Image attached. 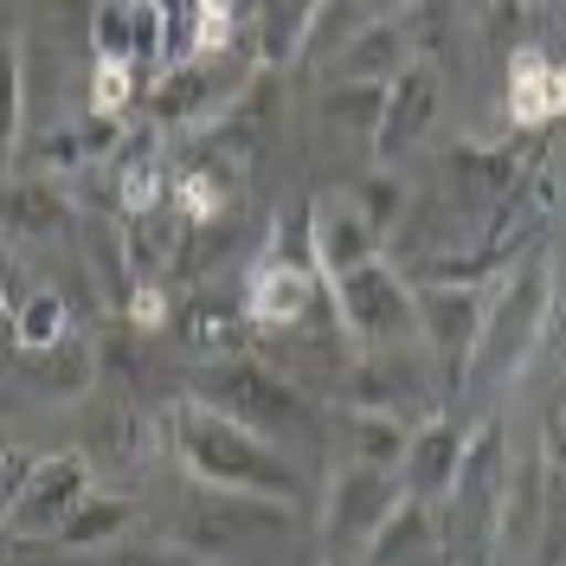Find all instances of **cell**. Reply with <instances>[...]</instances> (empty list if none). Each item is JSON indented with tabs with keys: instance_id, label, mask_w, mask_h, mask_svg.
Returning <instances> with one entry per match:
<instances>
[{
	"instance_id": "6da1fadb",
	"label": "cell",
	"mask_w": 566,
	"mask_h": 566,
	"mask_svg": "<svg viewBox=\"0 0 566 566\" xmlns=\"http://www.w3.org/2000/svg\"><path fill=\"white\" fill-rule=\"evenodd\" d=\"M168 451H175V463L200 490L258 495V502H283V509L310 502V476H303V463L290 458L283 444L219 419V412L193 406V399H180L168 412Z\"/></svg>"
},
{
	"instance_id": "7a4b0ae2",
	"label": "cell",
	"mask_w": 566,
	"mask_h": 566,
	"mask_svg": "<svg viewBox=\"0 0 566 566\" xmlns=\"http://www.w3.org/2000/svg\"><path fill=\"white\" fill-rule=\"evenodd\" d=\"M187 399L219 412V419L245 424V431H258V438H271V444H283L290 458L303 444H322V399L303 392L290 374H277L271 360L212 354L207 367L187 374Z\"/></svg>"
},
{
	"instance_id": "3957f363",
	"label": "cell",
	"mask_w": 566,
	"mask_h": 566,
	"mask_svg": "<svg viewBox=\"0 0 566 566\" xmlns=\"http://www.w3.org/2000/svg\"><path fill=\"white\" fill-rule=\"evenodd\" d=\"M547 328H554V264H547V251H534L528 264L502 271L495 296H483L476 348H470V367H463L458 392H502V387H515V374L541 354Z\"/></svg>"
},
{
	"instance_id": "277c9868",
	"label": "cell",
	"mask_w": 566,
	"mask_h": 566,
	"mask_svg": "<svg viewBox=\"0 0 566 566\" xmlns=\"http://www.w3.org/2000/svg\"><path fill=\"white\" fill-rule=\"evenodd\" d=\"M335 328L360 348H419V316H412V283L387 258H367L342 277H328Z\"/></svg>"
},
{
	"instance_id": "5b68a950",
	"label": "cell",
	"mask_w": 566,
	"mask_h": 566,
	"mask_svg": "<svg viewBox=\"0 0 566 566\" xmlns=\"http://www.w3.org/2000/svg\"><path fill=\"white\" fill-rule=\"evenodd\" d=\"M91 490V458L84 451H52V458H27V476L0 515V541L7 547H45L52 528L77 509V495Z\"/></svg>"
},
{
	"instance_id": "8992f818",
	"label": "cell",
	"mask_w": 566,
	"mask_h": 566,
	"mask_svg": "<svg viewBox=\"0 0 566 566\" xmlns=\"http://www.w3.org/2000/svg\"><path fill=\"white\" fill-rule=\"evenodd\" d=\"M399 476L392 470H374V463H342L335 476H328V495H322V554L328 560L348 566L360 547H367V534L380 528L392 515V502H399Z\"/></svg>"
},
{
	"instance_id": "52a82bcc",
	"label": "cell",
	"mask_w": 566,
	"mask_h": 566,
	"mask_svg": "<svg viewBox=\"0 0 566 566\" xmlns=\"http://www.w3.org/2000/svg\"><path fill=\"white\" fill-rule=\"evenodd\" d=\"M226 52H232V45H226ZM226 52H193V59H175V65L155 71V77L142 84V97H148V129H180V123L219 109L226 97H239L258 65H251V59L226 65Z\"/></svg>"
},
{
	"instance_id": "ba28073f",
	"label": "cell",
	"mask_w": 566,
	"mask_h": 566,
	"mask_svg": "<svg viewBox=\"0 0 566 566\" xmlns=\"http://www.w3.org/2000/svg\"><path fill=\"white\" fill-rule=\"evenodd\" d=\"M412 316H419V348L431 354L438 392H458L476 322H483V290L476 283H412Z\"/></svg>"
},
{
	"instance_id": "9c48e42d",
	"label": "cell",
	"mask_w": 566,
	"mask_h": 566,
	"mask_svg": "<svg viewBox=\"0 0 566 566\" xmlns=\"http://www.w3.org/2000/svg\"><path fill=\"white\" fill-rule=\"evenodd\" d=\"M438 104H444V71L438 59H406L380 84V123H374V161L392 168L399 155H412L431 123H438Z\"/></svg>"
},
{
	"instance_id": "30bf717a",
	"label": "cell",
	"mask_w": 566,
	"mask_h": 566,
	"mask_svg": "<svg viewBox=\"0 0 566 566\" xmlns=\"http://www.w3.org/2000/svg\"><path fill=\"white\" fill-rule=\"evenodd\" d=\"M458 458H463V424L451 412H431V419H419L406 431V451L392 463V476H399V490L412 502H438L451 490V476H458Z\"/></svg>"
},
{
	"instance_id": "8fae6325",
	"label": "cell",
	"mask_w": 566,
	"mask_h": 566,
	"mask_svg": "<svg viewBox=\"0 0 566 566\" xmlns=\"http://www.w3.org/2000/svg\"><path fill=\"white\" fill-rule=\"evenodd\" d=\"M303 219H310V251H316V271H322V277H342V271H354V264L380 258V232L354 212L348 193H328V200H316Z\"/></svg>"
},
{
	"instance_id": "7c38bea8",
	"label": "cell",
	"mask_w": 566,
	"mask_h": 566,
	"mask_svg": "<svg viewBox=\"0 0 566 566\" xmlns=\"http://www.w3.org/2000/svg\"><path fill=\"white\" fill-rule=\"evenodd\" d=\"M406 59H419V52H412V33H406V20H399V7H392V13H374L360 33L342 39V52H335L328 71H335L342 84H387Z\"/></svg>"
},
{
	"instance_id": "4fadbf2b",
	"label": "cell",
	"mask_w": 566,
	"mask_h": 566,
	"mask_svg": "<svg viewBox=\"0 0 566 566\" xmlns=\"http://www.w3.org/2000/svg\"><path fill=\"white\" fill-rule=\"evenodd\" d=\"M20 380L39 392V399H84V392L97 387V348L84 342V335H59L52 348H27L20 354Z\"/></svg>"
},
{
	"instance_id": "5bb4252c",
	"label": "cell",
	"mask_w": 566,
	"mask_h": 566,
	"mask_svg": "<svg viewBox=\"0 0 566 566\" xmlns=\"http://www.w3.org/2000/svg\"><path fill=\"white\" fill-rule=\"evenodd\" d=\"M136 528V502L116 490H84L77 495V509H71L65 522L52 528V554H91V547H109V541H123V534Z\"/></svg>"
},
{
	"instance_id": "9a60e30c",
	"label": "cell",
	"mask_w": 566,
	"mask_h": 566,
	"mask_svg": "<svg viewBox=\"0 0 566 566\" xmlns=\"http://www.w3.org/2000/svg\"><path fill=\"white\" fill-rule=\"evenodd\" d=\"M431 547H438V509H431V502H412V495H399L392 515L367 534V547H360L354 560L360 566H412L419 554H431Z\"/></svg>"
},
{
	"instance_id": "2e32d148",
	"label": "cell",
	"mask_w": 566,
	"mask_h": 566,
	"mask_svg": "<svg viewBox=\"0 0 566 566\" xmlns=\"http://www.w3.org/2000/svg\"><path fill=\"white\" fill-rule=\"evenodd\" d=\"M509 59H515V65H509V109H515V129L554 123V109H560V65H554V52L522 45V52H509Z\"/></svg>"
},
{
	"instance_id": "e0dca14e",
	"label": "cell",
	"mask_w": 566,
	"mask_h": 566,
	"mask_svg": "<svg viewBox=\"0 0 566 566\" xmlns=\"http://www.w3.org/2000/svg\"><path fill=\"white\" fill-rule=\"evenodd\" d=\"M316 20V0H258L251 7V65L303 59V33Z\"/></svg>"
},
{
	"instance_id": "ac0fdd59",
	"label": "cell",
	"mask_w": 566,
	"mask_h": 566,
	"mask_svg": "<svg viewBox=\"0 0 566 566\" xmlns=\"http://www.w3.org/2000/svg\"><path fill=\"white\" fill-rule=\"evenodd\" d=\"M59 226H65V193L52 180H0V232L45 239Z\"/></svg>"
},
{
	"instance_id": "d6986e66",
	"label": "cell",
	"mask_w": 566,
	"mask_h": 566,
	"mask_svg": "<svg viewBox=\"0 0 566 566\" xmlns=\"http://www.w3.org/2000/svg\"><path fill=\"white\" fill-rule=\"evenodd\" d=\"M316 123L322 129H335V136L348 142V148H374V123H380V84H328L316 97Z\"/></svg>"
},
{
	"instance_id": "ffe728a7",
	"label": "cell",
	"mask_w": 566,
	"mask_h": 566,
	"mask_svg": "<svg viewBox=\"0 0 566 566\" xmlns=\"http://www.w3.org/2000/svg\"><path fill=\"white\" fill-rule=\"evenodd\" d=\"M59 335H71V316H65V296L59 290H27L13 296V316H7V342L27 354V348H52Z\"/></svg>"
},
{
	"instance_id": "44dd1931",
	"label": "cell",
	"mask_w": 566,
	"mask_h": 566,
	"mask_svg": "<svg viewBox=\"0 0 566 566\" xmlns=\"http://www.w3.org/2000/svg\"><path fill=\"white\" fill-rule=\"evenodd\" d=\"M20 129H27V65H20V45L0 39V180L20 155Z\"/></svg>"
},
{
	"instance_id": "7402d4cb",
	"label": "cell",
	"mask_w": 566,
	"mask_h": 566,
	"mask_svg": "<svg viewBox=\"0 0 566 566\" xmlns=\"http://www.w3.org/2000/svg\"><path fill=\"white\" fill-rule=\"evenodd\" d=\"M348 200H354V212H360V219H367L380 239H387L392 226L406 219V207H412V193L399 187V175H392V168H374V175H360Z\"/></svg>"
},
{
	"instance_id": "603a6c76",
	"label": "cell",
	"mask_w": 566,
	"mask_h": 566,
	"mask_svg": "<svg viewBox=\"0 0 566 566\" xmlns=\"http://www.w3.org/2000/svg\"><path fill=\"white\" fill-rule=\"evenodd\" d=\"M547 7L554 0H490V33L509 45V52H522L534 45V33L547 27Z\"/></svg>"
},
{
	"instance_id": "cb8c5ba5",
	"label": "cell",
	"mask_w": 566,
	"mask_h": 566,
	"mask_svg": "<svg viewBox=\"0 0 566 566\" xmlns=\"http://www.w3.org/2000/svg\"><path fill=\"white\" fill-rule=\"evenodd\" d=\"M52 566H187V560L168 554V547H123V541H109V547H91V554H52Z\"/></svg>"
},
{
	"instance_id": "d4e9b609",
	"label": "cell",
	"mask_w": 566,
	"mask_h": 566,
	"mask_svg": "<svg viewBox=\"0 0 566 566\" xmlns=\"http://www.w3.org/2000/svg\"><path fill=\"white\" fill-rule=\"evenodd\" d=\"M0 458H7V424H0Z\"/></svg>"
},
{
	"instance_id": "484cf974",
	"label": "cell",
	"mask_w": 566,
	"mask_h": 566,
	"mask_svg": "<svg viewBox=\"0 0 566 566\" xmlns=\"http://www.w3.org/2000/svg\"><path fill=\"white\" fill-rule=\"evenodd\" d=\"M322 566H342V560H322Z\"/></svg>"
}]
</instances>
